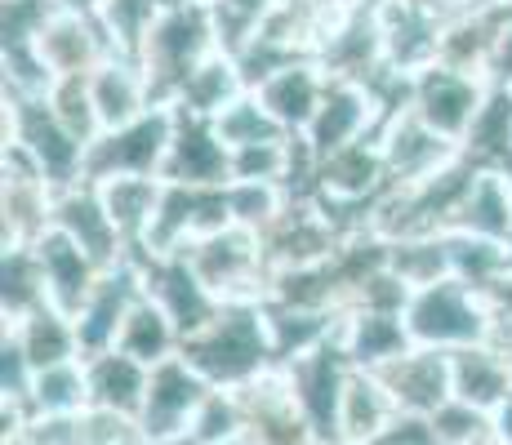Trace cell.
I'll use <instances>...</instances> for the list:
<instances>
[{
    "mask_svg": "<svg viewBox=\"0 0 512 445\" xmlns=\"http://www.w3.org/2000/svg\"><path fill=\"white\" fill-rule=\"evenodd\" d=\"M179 356L201 374L210 388L236 392L277 361L272 348V325L259 303H223L205 330L179 343Z\"/></svg>",
    "mask_w": 512,
    "mask_h": 445,
    "instance_id": "6da1fadb",
    "label": "cell"
},
{
    "mask_svg": "<svg viewBox=\"0 0 512 445\" xmlns=\"http://www.w3.org/2000/svg\"><path fill=\"white\" fill-rule=\"evenodd\" d=\"M406 334L415 348L432 352H459V348H481L495 334V316H490L486 299L459 276H446L437 285L410 290V303L401 312Z\"/></svg>",
    "mask_w": 512,
    "mask_h": 445,
    "instance_id": "7a4b0ae2",
    "label": "cell"
},
{
    "mask_svg": "<svg viewBox=\"0 0 512 445\" xmlns=\"http://www.w3.org/2000/svg\"><path fill=\"white\" fill-rule=\"evenodd\" d=\"M210 392L214 388L179 352L170 361L152 365V374H147V401L139 414V437L152 445H183L192 437V423L201 414V405L210 401Z\"/></svg>",
    "mask_w": 512,
    "mask_h": 445,
    "instance_id": "3957f363",
    "label": "cell"
},
{
    "mask_svg": "<svg viewBox=\"0 0 512 445\" xmlns=\"http://www.w3.org/2000/svg\"><path fill=\"white\" fill-rule=\"evenodd\" d=\"M32 254H36V263H41V276H45V303L76 325L85 312V303H90L94 285H98V263L54 223L32 241Z\"/></svg>",
    "mask_w": 512,
    "mask_h": 445,
    "instance_id": "277c9868",
    "label": "cell"
},
{
    "mask_svg": "<svg viewBox=\"0 0 512 445\" xmlns=\"http://www.w3.org/2000/svg\"><path fill=\"white\" fill-rule=\"evenodd\" d=\"M481 103H486V94H481V85L472 81L468 72H455V67L437 63L423 76H415V103L410 107L419 112V121L428 125V130H437L441 138H450V143H464L468 138Z\"/></svg>",
    "mask_w": 512,
    "mask_h": 445,
    "instance_id": "5b68a950",
    "label": "cell"
},
{
    "mask_svg": "<svg viewBox=\"0 0 512 445\" xmlns=\"http://www.w3.org/2000/svg\"><path fill=\"white\" fill-rule=\"evenodd\" d=\"M383 379V388L392 392L397 410L406 414H437L446 401H455V379H450V352H432V348H410L406 356H397L392 365L374 370Z\"/></svg>",
    "mask_w": 512,
    "mask_h": 445,
    "instance_id": "8992f818",
    "label": "cell"
},
{
    "mask_svg": "<svg viewBox=\"0 0 512 445\" xmlns=\"http://www.w3.org/2000/svg\"><path fill=\"white\" fill-rule=\"evenodd\" d=\"M165 183H183V187H214V183H232V152L219 143L214 121L187 116L179 107V130H174L170 156L161 165Z\"/></svg>",
    "mask_w": 512,
    "mask_h": 445,
    "instance_id": "52a82bcc",
    "label": "cell"
},
{
    "mask_svg": "<svg viewBox=\"0 0 512 445\" xmlns=\"http://www.w3.org/2000/svg\"><path fill=\"white\" fill-rule=\"evenodd\" d=\"M374 116H379V103H374V94L361 81H330L317 121L308 125V152L330 161L343 147L366 143L361 134H366V125Z\"/></svg>",
    "mask_w": 512,
    "mask_h": 445,
    "instance_id": "ba28073f",
    "label": "cell"
},
{
    "mask_svg": "<svg viewBox=\"0 0 512 445\" xmlns=\"http://www.w3.org/2000/svg\"><path fill=\"white\" fill-rule=\"evenodd\" d=\"M90 98H94L103 134L125 130V125H134L139 116H147V107H156L143 67L130 63V58H107L98 72H90Z\"/></svg>",
    "mask_w": 512,
    "mask_h": 445,
    "instance_id": "9c48e42d",
    "label": "cell"
},
{
    "mask_svg": "<svg viewBox=\"0 0 512 445\" xmlns=\"http://www.w3.org/2000/svg\"><path fill=\"white\" fill-rule=\"evenodd\" d=\"M397 401L383 388L379 374L370 370H352L343 383V401H339V428H334V445H374L379 432L397 419Z\"/></svg>",
    "mask_w": 512,
    "mask_h": 445,
    "instance_id": "30bf717a",
    "label": "cell"
},
{
    "mask_svg": "<svg viewBox=\"0 0 512 445\" xmlns=\"http://www.w3.org/2000/svg\"><path fill=\"white\" fill-rule=\"evenodd\" d=\"M54 227H63V232L72 236L98 267H112L116 254H121V241H125V236L116 232V223L107 219L103 201H98V192L90 183L67 187V196H58L54 201Z\"/></svg>",
    "mask_w": 512,
    "mask_h": 445,
    "instance_id": "8fae6325",
    "label": "cell"
},
{
    "mask_svg": "<svg viewBox=\"0 0 512 445\" xmlns=\"http://www.w3.org/2000/svg\"><path fill=\"white\" fill-rule=\"evenodd\" d=\"M415 343L406 334V321L397 312H357L352 321H343L339 330V352L348 356L352 370H383L397 356H406Z\"/></svg>",
    "mask_w": 512,
    "mask_h": 445,
    "instance_id": "7c38bea8",
    "label": "cell"
},
{
    "mask_svg": "<svg viewBox=\"0 0 512 445\" xmlns=\"http://www.w3.org/2000/svg\"><path fill=\"white\" fill-rule=\"evenodd\" d=\"M85 374H90V405L94 410H112L139 428V414H143V401H147V374L152 370L112 348L103 356H90V361H85Z\"/></svg>",
    "mask_w": 512,
    "mask_h": 445,
    "instance_id": "4fadbf2b",
    "label": "cell"
},
{
    "mask_svg": "<svg viewBox=\"0 0 512 445\" xmlns=\"http://www.w3.org/2000/svg\"><path fill=\"white\" fill-rule=\"evenodd\" d=\"M268 116L281 130H308L321 112V98H326V81L317 76V67H294L285 63L281 72H272L268 81H259L254 89Z\"/></svg>",
    "mask_w": 512,
    "mask_h": 445,
    "instance_id": "5bb4252c",
    "label": "cell"
},
{
    "mask_svg": "<svg viewBox=\"0 0 512 445\" xmlns=\"http://www.w3.org/2000/svg\"><path fill=\"white\" fill-rule=\"evenodd\" d=\"M450 379H455V401L472 405L481 414H495L499 401L512 392V361L495 348H459L450 352Z\"/></svg>",
    "mask_w": 512,
    "mask_h": 445,
    "instance_id": "9a60e30c",
    "label": "cell"
},
{
    "mask_svg": "<svg viewBox=\"0 0 512 445\" xmlns=\"http://www.w3.org/2000/svg\"><path fill=\"white\" fill-rule=\"evenodd\" d=\"M455 232L486 236V241H512V178L486 170L472 174L468 196L459 201V210L450 214Z\"/></svg>",
    "mask_w": 512,
    "mask_h": 445,
    "instance_id": "2e32d148",
    "label": "cell"
},
{
    "mask_svg": "<svg viewBox=\"0 0 512 445\" xmlns=\"http://www.w3.org/2000/svg\"><path fill=\"white\" fill-rule=\"evenodd\" d=\"M98 201H103L107 219L116 223L121 236H147V227L156 219V205H161L165 183L161 178H139V174H125V178H107V183H94Z\"/></svg>",
    "mask_w": 512,
    "mask_h": 445,
    "instance_id": "e0dca14e",
    "label": "cell"
},
{
    "mask_svg": "<svg viewBox=\"0 0 512 445\" xmlns=\"http://www.w3.org/2000/svg\"><path fill=\"white\" fill-rule=\"evenodd\" d=\"M174 348H179V330H174V321L161 312V303H152L143 294V299L130 308V316H125L121 334H116V352H125L130 361H139V365L152 370V365L170 361Z\"/></svg>",
    "mask_w": 512,
    "mask_h": 445,
    "instance_id": "ac0fdd59",
    "label": "cell"
},
{
    "mask_svg": "<svg viewBox=\"0 0 512 445\" xmlns=\"http://www.w3.org/2000/svg\"><path fill=\"white\" fill-rule=\"evenodd\" d=\"M27 405H32V419L85 414L90 410V374H85V361H67V365H54V370H41L32 379Z\"/></svg>",
    "mask_w": 512,
    "mask_h": 445,
    "instance_id": "d6986e66",
    "label": "cell"
},
{
    "mask_svg": "<svg viewBox=\"0 0 512 445\" xmlns=\"http://www.w3.org/2000/svg\"><path fill=\"white\" fill-rule=\"evenodd\" d=\"M214 134L228 152H241V147H259V143H281V125L268 116V107L259 98H236L232 107H223L214 116Z\"/></svg>",
    "mask_w": 512,
    "mask_h": 445,
    "instance_id": "ffe728a7",
    "label": "cell"
},
{
    "mask_svg": "<svg viewBox=\"0 0 512 445\" xmlns=\"http://www.w3.org/2000/svg\"><path fill=\"white\" fill-rule=\"evenodd\" d=\"M464 143L468 152H499V156L512 152V85L490 89Z\"/></svg>",
    "mask_w": 512,
    "mask_h": 445,
    "instance_id": "44dd1931",
    "label": "cell"
},
{
    "mask_svg": "<svg viewBox=\"0 0 512 445\" xmlns=\"http://www.w3.org/2000/svg\"><path fill=\"white\" fill-rule=\"evenodd\" d=\"M290 170V147L281 143H259L232 152V183H277Z\"/></svg>",
    "mask_w": 512,
    "mask_h": 445,
    "instance_id": "7402d4cb",
    "label": "cell"
},
{
    "mask_svg": "<svg viewBox=\"0 0 512 445\" xmlns=\"http://www.w3.org/2000/svg\"><path fill=\"white\" fill-rule=\"evenodd\" d=\"M374 445H441V441H437V428H432L428 414H406L401 410L397 419L379 432V441Z\"/></svg>",
    "mask_w": 512,
    "mask_h": 445,
    "instance_id": "603a6c76",
    "label": "cell"
},
{
    "mask_svg": "<svg viewBox=\"0 0 512 445\" xmlns=\"http://www.w3.org/2000/svg\"><path fill=\"white\" fill-rule=\"evenodd\" d=\"M490 432H495L499 445H512V392L499 401V410L490 414Z\"/></svg>",
    "mask_w": 512,
    "mask_h": 445,
    "instance_id": "cb8c5ba5",
    "label": "cell"
},
{
    "mask_svg": "<svg viewBox=\"0 0 512 445\" xmlns=\"http://www.w3.org/2000/svg\"><path fill=\"white\" fill-rule=\"evenodd\" d=\"M54 9H72V14H81V9H90V5H98V0H49Z\"/></svg>",
    "mask_w": 512,
    "mask_h": 445,
    "instance_id": "d4e9b609",
    "label": "cell"
}]
</instances>
